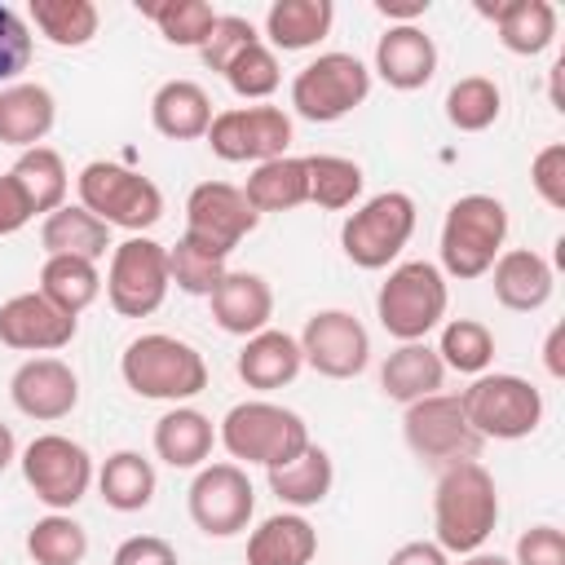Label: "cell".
Masks as SVG:
<instances>
[{"label": "cell", "mask_w": 565, "mask_h": 565, "mask_svg": "<svg viewBox=\"0 0 565 565\" xmlns=\"http://www.w3.org/2000/svg\"><path fill=\"white\" fill-rule=\"evenodd\" d=\"M499 525V486L486 463H450L433 490V530L446 556L481 552Z\"/></svg>", "instance_id": "obj_1"}, {"label": "cell", "mask_w": 565, "mask_h": 565, "mask_svg": "<svg viewBox=\"0 0 565 565\" xmlns=\"http://www.w3.org/2000/svg\"><path fill=\"white\" fill-rule=\"evenodd\" d=\"M119 375L137 397L172 402V406H185L190 397H199L207 388L203 353L163 331H146V335L128 340V349L119 358Z\"/></svg>", "instance_id": "obj_2"}, {"label": "cell", "mask_w": 565, "mask_h": 565, "mask_svg": "<svg viewBox=\"0 0 565 565\" xmlns=\"http://www.w3.org/2000/svg\"><path fill=\"white\" fill-rule=\"evenodd\" d=\"M450 305L446 274L433 260H402L375 291V318L397 344H415L441 327Z\"/></svg>", "instance_id": "obj_3"}, {"label": "cell", "mask_w": 565, "mask_h": 565, "mask_svg": "<svg viewBox=\"0 0 565 565\" xmlns=\"http://www.w3.org/2000/svg\"><path fill=\"white\" fill-rule=\"evenodd\" d=\"M508 243V207L494 194H463L446 207L441 221V274L472 282L490 274Z\"/></svg>", "instance_id": "obj_4"}, {"label": "cell", "mask_w": 565, "mask_h": 565, "mask_svg": "<svg viewBox=\"0 0 565 565\" xmlns=\"http://www.w3.org/2000/svg\"><path fill=\"white\" fill-rule=\"evenodd\" d=\"M79 190V207H88L97 221H106L110 230H128V234H146L150 225H159L163 216V190L137 172L124 168L115 159H93L79 168L75 177Z\"/></svg>", "instance_id": "obj_5"}, {"label": "cell", "mask_w": 565, "mask_h": 565, "mask_svg": "<svg viewBox=\"0 0 565 565\" xmlns=\"http://www.w3.org/2000/svg\"><path fill=\"white\" fill-rule=\"evenodd\" d=\"M216 441L230 450L234 463H260V468H278L287 463L291 455H300L309 446V424L278 406V402H265V397H252V402H238L225 411L221 428H216Z\"/></svg>", "instance_id": "obj_6"}, {"label": "cell", "mask_w": 565, "mask_h": 565, "mask_svg": "<svg viewBox=\"0 0 565 565\" xmlns=\"http://www.w3.org/2000/svg\"><path fill=\"white\" fill-rule=\"evenodd\" d=\"M459 406L481 441H521L543 424V393L512 371L477 375L459 393Z\"/></svg>", "instance_id": "obj_7"}, {"label": "cell", "mask_w": 565, "mask_h": 565, "mask_svg": "<svg viewBox=\"0 0 565 565\" xmlns=\"http://www.w3.org/2000/svg\"><path fill=\"white\" fill-rule=\"evenodd\" d=\"M415 221H419V212L406 190L371 194L340 225V247L358 269H388L402 256V247L411 243Z\"/></svg>", "instance_id": "obj_8"}, {"label": "cell", "mask_w": 565, "mask_h": 565, "mask_svg": "<svg viewBox=\"0 0 565 565\" xmlns=\"http://www.w3.org/2000/svg\"><path fill=\"white\" fill-rule=\"evenodd\" d=\"M371 97V71L353 53H318L291 79V110L309 124H335Z\"/></svg>", "instance_id": "obj_9"}, {"label": "cell", "mask_w": 565, "mask_h": 565, "mask_svg": "<svg viewBox=\"0 0 565 565\" xmlns=\"http://www.w3.org/2000/svg\"><path fill=\"white\" fill-rule=\"evenodd\" d=\"M402 437L411 446V455L428 468H450V463H468L481 450L477 428L468 424L459 393H433L406 406L402 415Z\"/></svg>", "instance_id": "obj_10"}, {"label": "cell", "mask_w": 565, "mask_h": 565, "mask_svg": "<svg viewBox=\"0 0 565 565\" xmlns=\"http://www.w3.org/2000/svg\"><path fill=\"white\" fill-rule=\"evenodd\" d=\"M168 247L150 234H132L119 247H110L106 269V300L119 318H150L168 300Z\"/></svg>", "instance_id": "obj_11"}, {"label": "cell", "mask_w": 565, "mask_h": 565, "mask_svg": "<svg viewBox=\"0 0 565 565\" xmlns=\"http://www.w3.org/2000/svg\"><path fill=\"white\" fill-rule=\"evenodd\" d=\"M22 481L31 486V494L49 508V512H71L88 486H93V459L79 441L62 437V433H40L26 441L22 450Z\"/></svg>", "instance_id": "obj_12"}, {"label": "cell", "mask_w": 565, "mask_h": 565, "mask_svg": "<svg viewBox=\"0 0 565 565\" xmlns=\"http://www.w3.org/2000/svg\"><path fill=\"white\" fill-rule=\"evenodd\" d=\"M185 508H190V521L207 539H234L247 530V521L256 512V490H252L243 463H234V459L203 463L185 490Z\"/></svg>", "instance_id": "obj_13"}, {"label": "cell", "mask_w": 565, "mask_h": 565, "mask_svg": "<svg viewBox=\"0 0 565 565\" xmlns=\"http://www.w3.org/2000/svg\"><path fill=\"white\" fill-rule=\"evenodd\" d=\"M207 146L225 163L278 159L291 146V115L282 106H230V110L212 115Z\"/></svg>", "instance_id": "obj_14"}, {"label": "cell", "mask_w": 565, "mask_h": 565, "mask_svg": "<svg viewBox=\"0 0 565 565\" xmlns=\"http://www.w3.org/2000/svg\"><path fill=\"white\" fill-rule=\"evenodd\" d=\"M256 225H260V212L247 203L243 185L199 181L185 199V238L212 247L216 256H230Z\"/></svg>", "instance_id": "obj_15"}, {"label": "cell", "mask_w": 565, "mask_h": 565, "mask_svg": "<svg viewBox=\"0 0 565 565\" xmlns=\"http://www.w3.org/2000/svg\"><path fill=\"white\" fill-rule=\"evenodd\" d=\"M300 358L327 380H353L371 362V335L349 309H318L300 331Z\"/></svg>", "instance_id": "obj_16"}, {"label": "cell", "mask_w": 565, "mask_h": 565, "mask_svg": "<svg viewBox=\"0 0 565 565\" xmlns=\"http://www.w3.org/2000/svg\"><path fill=\"white\" fill-rule=\"evenodd\" d=\"M79 318L62 313L53 300L40 291H18L0 305V344L22 349V353H57L75 340Z\"/></svg>", "instance_id": "obj_17"}, {"label": "cell", "mask_w": 565, "mask_h": 565, "mask_svg": "<svg viewBox=\"0 0 565 565\" xmlns=\"http://www.w3.org/2000/svg\"><path fill=\"white\" fill-rule=\"evenodd\" d=\"M13 406L35 424H57L79 406V375L62 358H26L9 380Z\"/></svg>", "instance_id": "obj_18"}, {"label": "cell", "mask_w": 565, "mask_h": 565, "mask_svg": "<svg viewBox=\"0 0 565 565\" xmlns=\"http://www.w3.org/2000/svg\"><path fill=\"white\" fill-rule=\"evenodd\" d=\"M207 305H212V318H216L221 331L247 340V335L269 327V318H274V287L260 274H252V269H230L216 282V291L207 296Z\"/></svg>", "instance_id": "obj_19"}, {"label": "cell", "mask_w": 565, "mask_h": 565, "mask_svg": "<svg viewBox=\"0 0 565 565\" xmlns=\"http://www.w3.org/2000/svg\"><path fill=\"white\" fill-rule=\"evenodd\" d=\"M375 71L388 88L415 93L437 75V44L424 26H388L375 40Z\"/></svg>", "instance_id": "obj_20"}, {"label": "cell", "mask_w": 565, "mask_h": 565, "mask_svg": "<svg viewBox=\"0 0 565 565\" xmlns=\"http://www.w3.org/2000/svg\"><path fill=\"white\" fill-rule=\"evenodd\" d=\"M490 287H494V300L512 313H534L552 300V287H556V274L552 265L530 252V247H508L499 252V260L490 265Z\"/></svg>", "instance_id": "obj_21"}, {"label": "cell", "mask_w": 565, "mask_h": 565, "mask_svg": "<svg viewBox=\"0 0 565 565\" xmlns=\"http://www.w3.org/2000/svg\"><path fill=\"white\" fill-rule=\"evenodd\" d=\"M481 18L494 22L499 44L516 57H539L556 44V4L547 0H503V4H477Z\"/></svg>", "instance_id": "obj_22"}, {"label": "cell", "mask_w": 565, "mask_h": 565, "mask_svg": "<svg viewBox=\"0 0 565 565\" xmlns=\"http://www.w3.org/2000/svg\"><path fill=\"white\" fill-rule=\"evenodd\" d=\"M234 366H238V380H243L247 388H256V393H274V388L291 384V380L300 375V366H305V358H300V340L287 335V331L265 327V331H256V335L243 340Z\"/></svg>", "instance_id": "obj_23"}, {"label": "cell", "mask_w": 565, "mask_h": 565, "mask_svg": "<svg viewBox=\"0 0 565 565\" xmlns=\"http://www.w3.org/2000/svg\"><path fill=\"white\" fill-rule=\"evenodd\" d=\"M150 124L168 141H199L212 128V97L194 79H163L150 97Z\"/></svg>", "instance_id": "obj_24"}, {"label": "cell", "mask_w": 565, "mask_h": 565, "mask_svg": "<svg viewBox=\"0 0 565 565\" xmlns=\"http://www.w3.org/2000/svg\"><path fill=\"white\" fill-rule=\"evenodd\" d=\"M57 124V102L44 84H9L0 88V146H18L31 150L40 146Z\"/></svg>", "instance_id": "obj_25"}, {"label": "cell", "mask_w": 565, "mask_h": 565, "mask_svg": "<svg viewBox=\"0 0 565 565\" xmlns=\"http://www.w3.org/2000/svg\"><path fill=\"white\" fill-rule=\"evenodd\" d=\"M441 380H446V366L437 358V349H428V340H415V344H397L384 366H380V388L388 402H419V397H433L441 393Z\"/></svg>", "instance_id": "obj_26"}, {"label": "cell", "mask_w": 565, "mask_h": 565, "mask_svg": "<svg viewBox=\"0 0 565 565\" xmlns=\"http://www.w3.org/2000/svg\"><path fill=\"white\" fill-rule=\"evenodd\" d=\"M318 556V530L300 512H274L247 534V565H309Z\"/></svg>", "instance_id": "obj_27"}, {"label": "cell", "mask_w": 565, "mask_h": 565, "mask_svg": "<svg viewBox=\"0 0 565 565\" xmlns=\"http://www.w3.org/2000/svg\"><path fill=\"white\" fill-rule=\"evenodd\" d=\"M40 247H44V256H79V260L97 265L106 256V247H115V243H110V225L106 221H97L79 203H62L57 212L44 216Z\"/></svg>", "instance_id": "obj_28"}, {"label": "cell", "mask_w": 565, "mask_h": 565, "mask_svg": "<svg viewBox=\"0 0 565 565\" xmlns=\"http://www.w3.org/2000/svg\"><path fill=\"white\" fill-rule=\"evenodd\" d=\"M335 486V463L322 446H305L300 455H291L287 463L269 468V490L278 494V503H287L291 512H305V508H318Z\"/></svg>", "instance_id": "obj_29"}, {"label": "cell", "mask_w": 565, "mask_h": 565, "mask_svg": "<svg viewBox=\"0 0 565 565\" xmlns=\"http://www.w3.org/2000/svg\"><path fill=\"white\" fill-rule=\"evenodd\" d=\"M212 441H216V428L194 406H172L154 424V455L168 468H181V472L185 468H203V459L212 455Z\"/></svg>", "instance_id": "obj_30"}, {"label": "cell", "mask_w": 565, "mask_h": 565, "mask_svg": "<svg viewBox=\"0 0 565 565\" xmlns=\"http://www.w3.org/2000/svg\"><path fill=\"white\" fill-rule=\"evenodd\" d=\"M335 4L331 0H274L265 9V35L282 53H305L331 35Z\"/></svg>", "instance_id": "obj_31"}, {"label": "cell", "mask_w": 565, "mask_h": 565, "mask_svg": "<svg viewBox=\"0 0 565 565\" xmlns=\"http://www.w3.org/2000/svg\"><path fill=\"white\" fill-rule=\"evenodd\" d=\"M247 203L265 216V212H291L300 203H309V168L300 154H278L252 168L247 185H243Z\"/></svg>", "instance_id": "obj_32"}, {"label": "cell", "mask_w": 565, "mask_h": 565, "mask_svg": "<svg viewBox=\"0 0 565 565\" xmlns=\"http://www.w3.org/2000/svg\"><path fill=\"white\" fill-rule=\"evenodd\" d=\"M154 486H159L154 463L141 450H115V455H106V463L97 472L102 503L115 508V512H141V508H150Z\"/></svg>", "instance_id": "obj_33"}, {"label": "cell", "mask_w": 565, "mask_h": 565, "mask_svg": "<svg viewBox=\"0 0 565 565\" xmlns=\"http://www.w3.org/2000/svg\"><path fill=\"white\" fill-rule=\"evenodd\" d=\"M44 300H53L62 313L79 318L97 296H102V274L93 260H79V256H44L40 265V287H35Z\"/></svg>", "instance_id": "obj_34"}, {"label": "cell", "mask_w": 565, "mask_h": 565, "mask_svg": "<svg viewBox=\"0 0 565 565\" xmlns=\"http://www.w3.org/2000/svg\"><path fill=\"white\" fill-rule=\"evenodd\" d=\"M9 177L22 185L26 203H31L35 212H44V216L66 203L71 177H66V163H62V154H57L53 146H31V150H22L18 163L9 168Z\"/></svg>", "instance_id": "obj_35"}, {"label": "cell", "mask_w": 565, "mask_h": 565, "mask_svg": "<svg viewBox=\"0 0 565 565\" xmlns=\"http://www.w3.org/2000/svg\"><path fill=\"white\" fill-rule=\"evenodd\" d=\"M31 26L57 49H84L97 35L102 13L93 0H31Z\"/></svg>", "instance_id": "obj_36"}, {"label": "cell", "mask_w": 565, "mask_h": 565, "mask_svg": "<svg viewBox=\"0 0 565 565\" xmlns=\"http://www.w3.org/2000/svg\"><path fill=\"white\" fill-rule=\"evenodd\" d=\"M137 13L150 18L168 44L194 49V53L203 49V40H207L212 26H216V9H212L207 0H159V4L137 0Z\"/></svg>", "instance_id": "obj_37"}, {"label": "cell", "mask_w": 565, "mask_h": 565, "mask_svg": "<svg viewBox=\"0 0 565 565\" xmlns=\"http://www.w3.org/2000/svg\"><path fill=\"white\" fill-rule=\"evenodd\" d=\"M437 358H441L446 371H459V375H472L477 380L494 362V335L477 318H450V322H441Z\"/></svg>", "instance_id": "obj_38"}, {"label": "cell", "mask_w": 565, "mask_h": 565, "mask_svg": "<svg viewBox=\"0 0 565 565\" xmlns=\"http://www.w3.org/2000/svg\"><path fill=\"white\" fill-rule=\"evenodd\" d=\"M26 556L35 565H79L88 556V530L71 512H49L26 530Z\"/></svg>", "instance_id": "obj_39"}, {"label": "cell", "mask_w": 565, "mask_h": 565, "mask_svg": "<svg viewBox=\"0 0 565 565\" xmlns=\"http://www.w3.org/2000/svg\"><path fill=\"white\" fill-rule=\"evenodd\" d=\"M305 168H309V203L327 207V212H340V207H353L362 199V168L344 154H305Z\"/></svg>", "instance_id": "obj_40"}, {"label": "cell", "mask_w": 565, "mask_h": 565, "mask_svg": "<svg viewBox=\"0 0 565 565\" xmlns=\"http://www.w3.org/2000/svg\"><path fill=\"white\" fill-rule=\"evenodd\" d=\"M503 110V93L490 75H463L446 93V119L459 132H486Z\"/></svg>", "instance_id": "obj_41"}, {"label": "cell", "mask_w": 565, "mask_h": 565, "mask_svg": "<svg viewBox=\"0 0 565 565\" xmlns=\"http://www.w3.org/2000/svg\"><path fill=\"white\" fill-rule=\"evenodd\" d=\"M225 260H230V256H216L212 247H203V243H194V238L181 234V238L168 247V278H172L185 296H212L216 282L230 274Z\"/></svg>", "instance_id": "obj_42"}, {"label": "cell", "mask_w": 565, "mask_h": 565, "mask_svg": "<svg viewBox=\"0 0 565 565\" xmlns=\"http://www.w3.org/2000/svg\"><path fill=\"white\" fill-rule=\"evenodd\" d=\"M225 84H230L234 97H243V102H265V97L282 84V71H278L274 49H269L265 40L252 44V49H243V53L225 66Z\"/></svg>", "instance_id": "obj_43"}, {"label": "cell", "mask_w": 565, "mask_h": 565, "mask_svg": "<svg viewBox=\"0 0 565 565\" xmlns=\"http://www.w3.org/2000/svg\"><path fill=\"white\" fill-rule=\"evenodd\" d=\"M252 44H260V35H256V26H252L243 13H216V26H212V35L203 40L199 62H203L207 71L225 75V66H230L243 49H252Z\"/></svg>", "instance_id": "obj_44"}, {"label": "cell", "mask_w": 565, "mask_h": 565, "mask_svg": "<svg viewBox=\"0 0 565 565\" xmlns=\"http://www.w3.org/2000/svg\"><path fill=\"white\" fill-rule=\"evenodd\" d=\"M35 53V35L26 26V18L9 4H0V84H18V75L31 66Z\"/></svg>", "instance_id": "obj_45"}, {"label": "cell", "mask_w": 565, "mask_h": 565, "mask_svg": "<svg viewBox=\"0 0 565 565\" xmlns=\"http://www.w3.org/2000/svg\"><path fill=\"white\" fill-rule=\"evenodd\" d=\"M530 185L547 207H565V141H552L530 163Z\"/></svg>", "instance_id": "obj_46"}, {"label": "cell", "mask_w": 565, "mask_h": 565, "mask_svg": "<svg viewBox=\"0 0 565 565\" xmlns=\"http://www.w3.org/2000/svg\"><path fill=\"white\" fill-rule=\"evenodd\" d=\"M512 565H565V534L556 525H530L516 539Z\"/></svg>", "instance_id": "obj_47"}, {"label": "cell", "mask_w": 565, "mask_h": 565, "mask_svg": "<svg viewBox=\"0 0 565 565\" xmlns=\"http://www.w3.org/2000/svg\"><path fill=\"white\" fill-rule=\"evenodd\" d=\"M110 565H177V547L159 534H132L115 547Z\"/></svg>", "instance_id": "obj_48"}, {"label": "cell", "mask_w": 565, "mask_h": 565, "mask_svg": "<svg viewBox=\"0 0 565 565\" xmlns=\"http://www.w3.org/2000/svg\"><path fill=\"white\" fill-rule=\"evenodd\" d=\"M35 216V207L26 203V194H22V185L4 172L0 177V238H9V234H18L26 221Z\"/></svg>", "instance_id": "obj_49"}, {"label": "cell", "mask_w": 565, "mask_h": 565, "mask_svg": "<svg viewBox=\"0 0 565 565\" xmlns=\"http://www.w3.org/2000/svg\"><path fill=\"white\" fill-rule=\"evenodd\" d=\"M433 0H375V13L388 26H419V18L428 13Z\"/></svg>", "instance_id": "obj_50"}, {"label": "cell", "mask_w": 565, "mask_h": 565, "mask_svg": "<svg viewBox=\"0 0 565 565\" xmlns=\"http://www.w3.org/2000/svg\"><path fill=\"white\" fill-rule=\"evenodd\" d=\"M388 565H450V556H446L437 543L415 539V543H402V547L388 556Z\"/></svg>", "instance_id": "obj_51"}, {"label": "cell", "mask_w": 565, "mask_h": 565, "mask_svg": "<svg viewBox=\"0 0 565 565\" xmlns=\"http://www.w3.org/2000/svg\"><path fill=\"white\" fill-rule=\"evenodd\" d=\"M561 344H565V327L556 322V327L547 331V344H543V362H547V375H552V380H561V375H565V358H561Z\"/></svg>", "instance_id": "obj_52"}, {"label": "cell", "mask_w": 565, "mask_h": 565, "mask_svg": "<svg viewBox=\"0 0 565 565\" xmlns=\"http://www.w3.org/2000/svg\"><path fill=\"white\" fill-rule=\"evenodd\" d=\"M13 459H18V437H13V428L0 419V472H4Z\"/></svg>", "instance_id": "obj_53"}, {"label": "cell", "mask_w": 565, "mask_h": 565, "mask_svg": "<svg viewBox=\"0 0 565 565\" xmlns=\"http://www.w3.org/2000/svg\"><path fill=\"white\" fill-rule=\"evenodd\" d=\"M459 565H512L508 556H499V552H468Z\"/></svg>", "instance_id": "obj_54"}, {"label": "cell", "mask_w": 565, "mask_h": 565, "mask_svg": "<svg viewBox=\"0 0 565 565\" xmlns=\"http://www.w3.org/2000/svg\"><path fill=\"white\" fill-rule=\"evenodd\" d=\"M561 71H565V57L552 66V110H565V97H561Z\"/></svg>", "instance_id": "obj_55"}]
</instances>
